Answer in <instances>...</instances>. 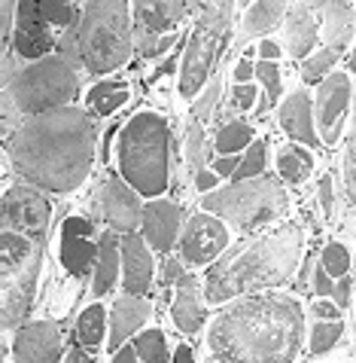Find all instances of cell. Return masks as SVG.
Instances as JSON below:
<instances>
[{
  "label": "cell",
  "instance_id": "1",
  "mask_svg": "<svg viewBox=\"0 0 356 363\" xmlns=\"http://www.w3.org/2000/svg\"><path fill=\"white\" fill-rule=\"evenodd\" d=\"M95 156V125L76 107L34 116L9 140L16 171L43 189H74L86 180Z\"/></svg>",
  "mask_w": 356,
  "mask_h": 363
},
{
  "label": "cell",
  "instance_id": "2",
  "mask_svg": "<svg viewBox=\"0 0 356 363\" xmlns=\"http://www.w3.org/2000/svg\"><path fill=\"white\" fill-rule=\"evenodd\" d=\"M302 333L304 320L296 299L283 294L250 296L217 318L207 345L219 363H292Z\"/></svg>",
  "mask_w": 356,
  "mask_h": 363
},
{
  "label": "cell",
  "instance_id": "3",
  "mask_svg": "<svg viewBox=\"0 0 356 363\" xmlns=\"http://www.w3.org/2000/svg\"><path fill=\"white\" fill-rule=\"evenodd\" d=\"M302 257V229L287 226L268 238H259L243 250L219 259L207 272V299L226 302L238 294L271 284H283Z\"/></svg>",
  "mask_w": 356,
  "mask_h": 363
},
{
  "label": "cell",
  "instance_id": "4",
  "mask_svg": "<svg viewBox=\"0 0 356 363\" xmlns=\"http://www.w3.org/2000/svg\"><path fill=\"white\" fill-rule=\"evenodd\" d=\"M171 132L156 113H137L119 138V168L137 193L156 196L168 186Z\"/></svg>",
  "mask_w": 356,
  "mask_h": 363
},
{
  "label": "cell",
  "instance_id": "5",
  "mask_svg": "<svg viewBox=\"0 0 356 363\" xmlns=\"http://www.w3.org/2000/svg\"><path fill=\"white\" fill-rule=\"evenodd\" d=\"M128 4H86L79 18V58L95 74H110L128 62L134 34H131Z\"/></svg>",
  "mask_w": 356,
  "mask_h": 363
},
{
  "label": "cell",
  "instance_id": "6",
  "mask_svg": "<svg viewBox=\"0 0 356 363\" xmlns=\"http://www.w3.org/2000/svg\"><path fill=\"white\" fill-rule=\"evenodd\" d=\"M79 92V58L70 55H46L43 62H34L30 67L6 83V98L16 104L18 113H49L61 104L74 101Z\"/></svg>",
  "mask_w": 356,
  "mask_h": 363
},
{
  "label": "cell",
  "instance_id": "7",
  "mask_svg": "<svg viewBox=\"0 0 356 363\" xmlns=\"http://www.w3.org/2000/svg\"><path fill=\"white\" fill-rule=\"evenodd\" d=\"M205 208L217 217H226L238 229H256L283 214L287 193L274 177H253L205 196Z\"/></svg>",
  "mask_w": 356,
  "mask_h": 363
},
{
  "label": "cell",
  "instance_id": "8",
  "mask_svg": "<svg viewBox=\"0 0 356 363\" xmlns=\"http://www.w3.org/2000/svg\"><path fill=\"white\" fill-rule=\"evenodd\" d=\"M40 241H30L18 232H4L0 245V284H4V327H16L28 315L34 284L40 275Z\"/></svg>",
  "mask_w": 356,
  "mask_h": 363
},
{
  "label": "cell",
  "instance_id": "9",
  "mask_svg": "<svg viewBox=\"0 0 356 363\" xmlns=\"http://www.w3.org/2000/svg\"><path fill=\"white\" fill-rule=\"evenodd\" d=\"M231 4H207L201 6V18L195 31L189 37L186 55H183V70H180V92L192 98L205 86L207 74L213 70V62L219 58V49L226 43L229 25H231Z\"/></svg>",
  "mask_w": 356,
  "mask_h": 363
},
{
  "label": "cell",
  "instance_id": "10",
  "mask_svg": "<svg viewBox=\"0 0 356 363\" xmlns=\"http://www.w3.org/2000/svg\"><path fill=\"white\" fill-rule=\"evenodd\" d=\"M49 201L30 186H13L4 196V226L6 232H18V235H30L40 241L46 235L49 226Z\"/></svg>",
  "mask_w": 356,
  "mask_h": 363
},
{
  "label": "cell",
  "instance_id": "11",
  "mask_svg": "<svg viewBox=\"0 0 356 363\" xmlns=\"http://www.w3.org/2000/svg\"><path fill=\"white\" fill-rule=\"evenodd\" d=\"M16 55L43 62L46 52L52 49V34H49V18L43 13V0H25L16 6Z\"/></svg>",
  "mask_w": 356,
  "mask_h": 363
},
{
  "label": "cell",
  "instance_id": "12",
  "mask_svg": "<svg viewBox=\"0 0 356 363\" xmlns=\"http://www.w3.org/2000/svg\"><path fill=\"white\" fill-rule=\"evenodd\" d=\"M229 245V232L219 220H213L207 214H195L189 220L186 232L180 238V254L189 266H205L222 247Z\"/></svg>",
  "mask_w": 356,
  "mask_h": 363
},
{
  "label": "cell",
  "instance_id": "13",
  "mask_svg": "<svg viewBox=\"0 0 356 363\" xmlns=\"http://www.w3.org/2000/svg\"><path fill=\"white\" fill-rule=\"evenodd\" d=\"M348 101H350L348 74L326 77V83L320 86V95H317V125H320V138L326 140V147H335V140H338L341 116L348 110Z\"/></svg>",
  "mask_w": 356,
  "mask_h": 363
},
{
  "label": "cell",
  "instance_id": "14",
  "mask_svg": "<svg viewBox=\"0 0 356 363\" xmlns=\"http://www.w3.org/2000/svg\"><path fill=\"white\" fill-rule=\"evenodd\" d=\"M16 363H58L61 360V339L58 327L49 320L28 324L16 333Z\"/></svg>",
  "mask_w": 356,
  "mask_h": 363
},
{
  "label": "cell",
  "instance_id": "15",
  "mask_svg": "<svg viewBox=\"0 0 356 363\" xmlns=\"http://www.w3.org/2000/svg\"><path fill=\"white\" fill-rule=\"evenodd\" d=\"M95 226L83 217H67L64 220V229H61V263L70 275L83 278L88 266H91V257H95Z\"/></svg>",
  "mask_w": 356,
  "mask_h": 363
},
{
  "label": "cell",
  "instance_id": "16",
  "mask_svg": "<svg viewBox=\"0 0 356 363\" xmlns=\"http://www.w3.org/2000/svg\"><path fill=\"white\" fill-rule=\"evenodd\" d=\"M98 208H101V214H104L116 229H125V232L134 229L140 223V217H144L137 196L131 193V189L122 184L119 177H110V180L101 184V189H98Z\"/></svg>",
  "mask_w": 356,
  "mask_h": 363
},
{
  "label": "cell",
  "instance_id": "17",
  "mask_svg": "<svg viewBox=\"0 0 356 363\" xmlns=\"http://www.w3.org/2000/svg\"><path fill=\"white\" fill-rule=\"evenodd\" d=\"M180 208L174 201H149L144 208V232L147 241L161 254H168L177 241V229H180Z\"/></svg>",
  "mask_w": 356,
  "mask_h": 363
},
{
  "label": "cell",
  "instance_id": "18",
  "mask_svg": "<svg viewBox=\"0 0 356 363\" xmlns=\"http://www.w3.org/2000/svg\"><path fill=\"white\" fill-rule=\"evenodd\" d=\"M122 266H125V290L131 296L147 294L152 284V257L137 235L122 241Z\"/></svg>",
  "mask_w": 356,
  "mask_h": 363
},
{
  "label": "cell",
  "instance_id": "19",
  "mask_svg": "<svg viewBox=\"0 0 356 363\" xmlns=\"http://www.w3.org/2000/svg\"><path fill=\"white\" fill-rule=\"evenodd\" d=\"M171 315H174V324L183 333H189V336L198 333L201 324H205V302H201V290L192 275H183L177 281V299H174Z\"/></svg>",
  "mask_w": 356,
  "mask_h": 363
},
{
  "label": "cell",
  "instance_id": "20",
  "mask_svg": "<svg viewBox=\"0 0 356 363\" xmlns=\"http://www.w3.org/2000/svg\"><path fill=\"white\" fill-rule=\"evenodd\" d=\"M323 4H296L289 6V22H287V40H289V55L304 58L317 37V9Z\"/></svg>",
  "mask_w": 356,
  "mask_h": 363
},
{
  "label": "cell",
  "instance_id": "21",
  "mask_svg": "<svg viewBox=\"0 0 356 363\" xmlns=\"http://www.w3.org/2000/svg\"><path fill=\"white\" fill-rule=\"evenodd\" d=\"M323 37H326V49L335 55L344 52V46L350 43L356 34V18L350 4H323Z\"/></svg>",
  "mask_w": 356,
  "mask_h": 363
},
{
  "label": "cell",
  "instance_id": "22",
  "mask_svg": "<svg viewBox=\"0 0 356 363\" xmlns=\"http://www.w3.org/2000/svg\"><path fill=\"white\" fill-rule=\"evenodd\" d=\"M149 318V302L137 296H122L113 306V324H110V348L119 351L131 333Z\"/></svg>",
  "mask_w": 356,
  "mask_h": 363
},
{
  "label": "cell",
  "instance_id": "23",
  "mask_svg": "<svg viewBox=\"0 0 356 363\" xmlns=\"http://www.w3.org/2000/svg\"><path fill=\"white\" fill-rule=\"evenodd\" d=\"M280 128L289 138L302 140V144H317V135H314V119H311V101L308 92H292L289 101L280 107Z\"/></svg>",
  "mask_w": 356,
  "mask_h": 363
},
{
  "label": "cell",
  "instance_id": "24",
  "mask_svg": "<svg viewBox=\"0 0 356 363\" xmlns=\"http://www.w3.org/2000/svg\"><path fill=\"white\" fill-rule=\"evenodd\" d=\"M131 9H134L140 28H147L149 34L161 37V34H168L171 28L180 22L183 13H186L189 6L186 4H177V0H171V4H134Z\"/></svg>",
  "mask_w": 356,
  "mask_h": 363
},
{
  "label": "cell",
  "instance_id": "25",
  "mask_svg": "<svg viewBox=\"0 0 356 363\" xmlns=\"http://www.w3.org/2000/svg\"><path fill=\"white\" fill-rule=\"evenodd\" d=\"M116 275H119V238L113 235V232H107V235H101L98 269H95V294L98 296L110 294Z\"/></svg>",
  "mask_w": 356,
  "mask_h": 363
},
{
  "label": "cell",
  "instance_id": "26",
  "mask_svg": "<svg viewBox=\"0 0 356 363\" xmlns=\"http://www.w3.org/2000/svg\"><path fill=\"white\" fill-rule=\"evenodd\" d=\"M283 13H287V6L283 4H253L247 9V18H243V37H256V34H265L271 31L274 25L283 18Z\"/></svg>",
  "mask_w": 356,
  "mask_h": 363
},
{
  "label": "cell",
  "instance_id": "27",
  "mask_svg": "<svg viewBox=\"0 0 356 363\" xmlns=\"http://www.w3.org/2000/svg\"><path fill=\"white\" fill-rule=\"evenodd\" d=\"M125 101H128V89L119 86V83H101L88 92V104L101 116H110L113 110H119L122 104H125Z\"/></svg>",
  "mask_w": 356,
  "mask_h": 363
},
{
  "label": "cell",
  "instance_id": "28",
  "mask_svg": "<svg viewBox=\"0 0 356 363\" xmlns=\"http://www.w3.org/2000/svg\"><path fill=\"white\" fill-rule=\"evenodd\" d=\"M277 168H280V174L287 177L289 184H302V180H308V174H311L314 159L304 153V150L289 147V150H283V153L277 156Z\"/></svg>",
  "mask_w": 356,
  "mask_h": 363
},
{
  "label": "cell",
  "instance_id": "29",
  "mask_svg": "<svg viewBox=\"0 0 356 363\" xmlns=\"http://www.w3.org/2000/svg\"><path fill=\"white\" fill-rule=\"evenodd\" d=\"M247 144H253V128L247 123H229L217 135V153H222V156H235Z\"/></svg>",
  "mask_w": 356,
  "mask_h": 363
},
{
  "label": "cell",
  "instance_id": "30",
  "mask_svg": "<svg viewBox=\"0 0 356 363\" xmlns=\"http://www.w3.org/2000/svg\"><path fill=\"white\" fill-rule=\"evenodd\" d=\"M79 342H83L86 348H98L101 339H104V308L101 306H88L83 315H79Z\"/></svg>",
  "mask_w": 356,
  "mask_h": 363
},
{
  "label": "cell",
  "instance_id": "31",
  "mask_svg": "<svg viewBox=\"0 0 356 363\" xmlns=\"http://www.w3.org/2000/svg\"><path fill=\"white\" fill-rule=\"evenodd\" d=\"M186 162L192 171H201L207 162V147H205V132L195 119H189L186 125Z\"/></svg>",
  "mask_w": 356,
  "mask_h": 363
},
{
  "label": "cell",
  "instance_id": "32",
  "mask_svg": "<svg viewBox=\"0 0 356 363\" xmlns=\"http://www.w3.org/2000/svg\"><path fill=\"white\" fill-rule=\"evenodd\" d=\"M265 162H268V144H250V150H247V156L241 159V165H238V171H235V184L238 180H253L256 174H262L265 171Z\"/></svg>",
  "mask_w": 356,
  "mask_h": 363
},
{
  "label": "cell",
  "instance_id": "33",
  "mask_svg": "<svg viewBox=\"0 0 356 363\" xmlns=\"http://www.w3.org/2000/svg\"><path fill=\"white\" fill-rule=\"evenodd\" d=\"M256 77L262 79V86H265V95H262V104H259V113H265L274 101L280 98V67L274 62H259Z\"/></svg>",
  "mask_w": 356,
  "mask_h": 363
},
{
  "label": "cell",
  "instance_id": "34",
  "mask_svg": "<svg viewBox=\"0 0 356 363\" xmlns=\"http://www.w3.org/2000/svg\"><path fill=\"white\" fill-rule=\"evenodd\" d=\"M134 348H137V354L144 357V363H165L168 360V345L159 330H147L144 336L137 339Z\"/></svg>",
  "mask_w": 356,
  "mask_h": 363
},
{
  "label": "cell",
  "instance_id": "35",
  "mask_svg": "<svg viewBox=\"0 0 356 363\" xmlns=\"http://www.w3.org/2000/svg\"><path fill=\"white\" fill-rule=\"evenodd\" d=\"M341 320H326V324H314V333H311V351L314 354H323V351H329L335 342L341 339Z\"/></svg>",
  "mask_w": 356,
  "mask_h": 363
},
{
  "label": "cell",
  "instance_id": "36",
  "mask_svg": "<svg viewBox=\"0 0 356 363\" xmlns=\"http://www.w3.org/2000/svg\"><path fill=\"white\" fill-rule=\"evenodd\" d=\"M344 196L350 205H356V116L348 138V156H344Z\"/></svg>",
  "mask_w": 356,
  "mask_h": 363
},
{
  "label": "cell",
  "instance_id": "37",
  "mask_svg": "<svg viewBox=\"0 0 356 363\" xmlns=\"http://www.w3.org/2000/svg\"><path fill=\"white\" fill-rule=\"evenodd\" d=\"M320 266L329 272V275H335V278H344L348 275V269H350V254H348V247L344 245H329L326 250H323V259H320Z\"/></svg>",
  "mask_w": 356,
  "mask_h": 363
},
{
  "label": "cell",
  "instance_id": "38",
  "mask_svg": "<svg viewBox=\"0 0 356 363\" xmlns=\"http://www.w3.org/2000/svg\"><path fill=\"white\" fill-rule=\"evenodd\" d=\"M134 40H137V46H140V52L144 55H161L165 49H171V43H174V34H168V37H156V34H149L147 28H134Z\"/></svg>",
  "mask_w": 356,
  "mask_h": 363
},
{
  "label": "cell",
  "instance_id": "39",
  "mask_svg": "<svg viewBox=\"0 0 356 363\" xmlns=\"http://www.w3.org/2000/svg\"><path fill=\"white\" fill-rule=\"evenodd\" d=\"M43 13L49 22L55 25H79V18H83V13H79V6L74 4H43Z\"/></svg>",
  "mask_w": 356,
  "mask_h": 363
},
{
  "label": "cell",
  "instance_id": "40",
  "mask_svg": "<svg viewBox=\"0 0 356 363\" xmlns=\"http://www.w3.org/2000/svg\"><path fill=\"white\" fill-rule=\"evenodd\" d=\"M335 65V52H329V49H323V52H317L314 58H308L302 67V77L308 79V83H314V79H320L326 70Z\"/></svg>",
  "mask_w": 356,
  "mask_h": 363
},
{
  "label": "cell",
  "instance_id": "41",
  "mask_svg": "<svg viewBox=\"0 0 356 363\" xmlns=\"http://www.w3.org/2000/svg\"><path fill=\"white\" fill-rule=\"evenodd\" d=\"M253 101H256V89H253L250 83L247 86H238L235 95H231V110H250Z\"/></svg>",
  "mask_w": 356,
  "mask_h": 363
},
{
  "label": "cell",
  "instance_id": "42",
  "mask_svg": "<svg viewBox=\"0 0 356 363\" xmlns=\"http://www.w3.org/2000/svg\"><path fill=\"white\" fill-rule=\"evenodd\" d=\"M217 95H219V79H213V83L207 86V92H205V98L195 104V113H198V119H207L210 116V107H213V101H217Z\"/></svg>",
  "mask_w": 356,
  "mask_h": 363
},
{
  "label": "cell",
  "instance_id": "43",
  "mask_svg": "<svg viewBox=\"0 0 356 363\" xmlns=\"http://www.w3.org/2000/svg\"><path fill=\"white\" fill-rule=\"evenodd\" d=\"M332 290H335V284H332L329 272L323 269V266H317V272H314V294H320V296H329Z\"/></svg>",
  "mask_w": 356,
  "mask_h": 363
},
{
  "label": "cell",
  "instance_id": "44",
  "mask_svg": "<svg viewBox=\"0 0 356 363\" xmlns=\"http://www.w3.org/2000/svg\"><path fill=\"white\" fill-rule=\"evenodd\" d=\"M320 205L326 214H332V208H335V193H332V177L329 174H323L320 177Z\"/></svg>",
  "mask_w": 356,
  "mask_h": 363
},
{
  "label": "cell",
  "instance_id": "45",
  "mask_svg": "<svg viewBox=\"0 0 356 363\" xmlns=\"http://www.w3.org/2000/svg\"><path fill=\"white\" fill-rule=\"evenodd\" d=\"M238 159L235 156H222V159H217V165H213V174L217 177H229V174H235L238 171Z\"/></svg>",
  "mask_w": 356,
  "mask_h": 363
},
{
  "label": "cell",
  "instance_id": "46",
  "mask_svg": "<svg viewBox=\"0 0 356 363\" xmlns=\"http://www.w3.org/2000/svg\"><path fill=\"white\" fill-rule=\"evenodd\" d=\"M332 296L338 299V306H341V308H344V306H348V302H350V278H348V275H344V278L338 281V284H335Z\"/></svg>",
  "mask_w": 356,
  "mask_h": 363
},
{
  "label": "cell",
  "instance_id": "47",
  "mask_svg": "<svg viewBox=\"0 0 356 363\" xmlns=\"http://www.w3.org/2000/svg\"><path fill=\"white\" fill-rule=\"evenodd\" d=\"M253 74H256V67L250 65V58H241V62H238V67H235V79H238V86H241V83L247 86V79H250Z\"/></svg>",
  "mask_w": 356,
  "mask_h": 363
},
{
  "label": "cell",
  "instance_id": "48",
  "mask_svg": "<svg viewBox=\"0 0 356 363\" xmlns=\"http://www.w3.org/2000/svg\"><path fill=\"white\" fill-rule=\"evenodd\" d=\"M314 315L323 318V320H335L338 318V306H332V302H317V306H314Z\"/></svg>",
  "mask_w": 356,
  "mask_h": 363
},
{
  "label": "cell",
  "instance_id": "49",
  "mask_svg": "<svg viewBox=\"0 0 356 363\" xmlns=\"http://www.w3.org/2000/svg\"><path fill=\"white\" fill-rule=\"evenodd\" d=\"M180 278H183L180 263H177V259H168V266H165V287L174 284V281H180Z\"/></svg>",
  "mask_w": 356,
  "mask_h": 363
},
{
  "label": "cell",
  "instance_id": "50",
  "mask_svg": "<svg viewBox=\"0 0 356 363\" xmlns=\"http://www.w3.org/2000/svg\"><path fill=\"white\" fill-rule=\"evenodd\" d=\"M259 55H262V62H274V58L280 55V46L277 43H268V40H265V43L259 46Z\"/></svg>",
  "mask_w": 356,
  "mask_h": 363
},
{
  "label": "cell",
  "instance_id": "51",
  "mask_svg": "<svg viewBox=\"0 0 356 363\" xmlns=\"http://www.w3.org/2000/svg\"><path fill=\"white\" fill-rule=\"evenodd\" d=\"M217 186V174L213 171H198V189H213Z\"/></svg>",
  "mask_w": 356,
  "mask_h": 363
},
{
  "label": "cell",
  "instance_id": "52",
  "mask_svg": "<svg viewBox=\"0 0 356 363\" xmlns=\"http://www.w3.org/2000/svg\"><path fill=\"white\" fill-rule=\"evenodd\" d=\"M134 357H137V348H119L113 363H134Z\"/></svg>",
  "mask_w": 356,
  "mask_h": 363
},
{
  "label": "cell",
  "instance_id": "53",
  "mask_svg": "<svg viewBox=\"0 0 356 363\" xmlns=\"http://www.w3.org/2000/svg\"><path fill=\"white\" fill-rule=\"evenodd\" d=\"M174 363H195V354H192L189 345H180L177 354H174Z\"/></svg>",
  "mask_w": 356,
  "mask_h": 363
},
{
  "label": "cell",
  "instance_id": "54",
  "mask_svg": "<svg viewBox=\"0 0 356 363\" xmlns=\"http://www.w3.org/2000/svg\"><path fill=\"white\" fill-rule=\"evenodd\" d=\"M64 363H95V357H88L86 351L74 348V351H70V354H67V360H64Z\"/></svg>",
  "mask_w": 356,
  "mask_h": 363
},
{
  "label": "cell",
  "instance_id": "55",
  "mask_svg": "<svg viewBox=\"0 0 356 363\" xmlns=\"http://www.w3.org/2000/svg\"><path fill=\"white\" fill-rule=\"evenodd\" d=\"M348 67H350V70H356V52L348 58Z\"/></svg>",
  "mask_w": 356,
  "mask_h": 363
}]
</instances>
